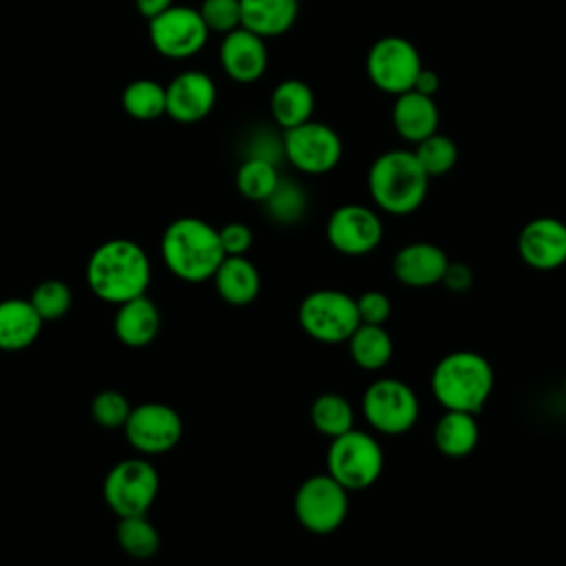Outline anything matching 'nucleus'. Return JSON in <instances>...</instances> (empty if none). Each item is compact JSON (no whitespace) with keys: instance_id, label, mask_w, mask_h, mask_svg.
Returning a JSON list of instances; mask_svg holds the SVG:
<instances>
[{"instance_id":"1","label":"nucleus","mask_w":566,"mask_h":566,"mask_svg":"<svg viewBox=\"0 0 566 566\" xmlns=\"http://www.w3.org/2000/svg\"><path fill=\"white\" fill-rule=\"evenodd\" d=\"M86 283L99 301L119 305L146 294L150 259L146 250L130 239H108L91 252Z\"/></svg>"},{"instance_id":"2","label":"nucleus","mask_w":566,"mask_h":566,"mask_svg":"<svg viewBox=\"0 0 566 566\" xmlns=\"http://www.w3.org/2000/svg\"><path fill=\"white\" fill-rule=\"evenodd\" d=\"M164 265L181 281L201 283L212 279L226 252L219 241V230L197 217H179L161 234Z\"/></svg>"},{"instance_id":"3","label":"nucleus","mask_w":566,"mask_h":566,"mask_svg":"<svg viewBox=\"0 0 566 566\" xmlns=\"http://www.w3.org/2000/svg\"><path fill=\"white\" fill-rule=\"evenodd\" d=\"M367 188L376 208L387 214L405 217L422 206L429 190V175L413 150L394 148L371 161Z\"/></svg>"},{"instance_id":"4","label":"nucleus","mask_w":566,"mask_h":566,"mask_svg":"<svg viewBox=\"0 0 566 566\" xmlns=\"http://www.w3.org/2000/svg\"><path fill=\"white\" fill-rule=\"evenodd\" d=\"M491 363L469 349L444 354L431 371V391L442 409L478 413L493 391Z\"/></svg>"},{"instance_id":"5","label":"nucleus","mask_w":566,"mask_h":566,"mask_svg":"<svg viewBox=\"0 0 566 566\" xmlns=\"http://www.w3.org/2000/svg\"><path fill=\"white\" fill-rule=\"evenodd\" d=\"M385 467V451L380 442L356 427L332 438L327 447V473L347 491L371 486Z\"/></svg>"},{"instance_id":"6","label":"nucleus","mask_w":566,"mask_h":566,"mask_svg":"<svg viewBox=\"0 0 566 566\" xmlns=\"http://www.w3.org/2000/svg\"><path fill=\"white\" fill-rule=\"evenodd\" d=\"M358 323L356 298L340 290H314L298 305L301 329L325 345L347 343Z\"/></svg>"},{"instance_id":"7","label":"nucleus","mask_w":566,"mask_h":566,"mask_svg":"<svg viewBox=\"0 0 566 566\" xmlns=\"http://www.w3.org/2000/svg\"><path fill=\"white\" fill-rule=\"evenodd\" d=\"M349 513V491L329 473H316L301 482L294 495L298 524L314 535L334 533Z\"/></svg>"},{"instance_id":"8","label":"nucleus","mask_w":566,"mask_h":566,"mask_svg":"<svg viewBox=\"0 0 566 566\" xmlns=\"http://www.w3.org/2000/svg\"><path fill=\"white\" fill-rule=\"evenodd\" d=\"M102 493L104 502L117 517L146 515L159 493V473L148 460H119L106 473Z\"/></svg>"},{"instance_id":"9","label":"nucleus","mask_w":566,"mask_h":566,"mask_svg":"<svg viewBox=\"0 0 566 566\" xmlns=\"http://www.w3.org/2000/svg\"><path fill=\"white\" fill-rule=\"evenodd\" d=\"M367 424L385 436L407 433L420 416L416 391L398 378H378L363 394Z\"/></svg>"},{"instance_id":"10","label":"nucleus","mask_w":566,"mask_h":566,"mask_svg":"<svg viewBox=\"0 0 566 566\" xmlns=\"http://www.w3.org/2000/svg\"><path fill=\"white\" fill-rule=\"evenodd\" d=\"M283 157L305 175H325L338 166L343 142L332 126L307 119L283 130Z\"/></svg>"},{"instance_id":"11","label":"nucleus","mask_w":566,"mask_h":566,"mask_svg":"<svg viewBox=\"0 0 566 566\" xmlns=\"http://www.w3.org/2000/svg\"><path fill=\"white\" fill-rule=\"evenodd\" d=\"M208 27L199 9L186 4H170L166 11L148 20V38L153 49L170 60H186L197 55L208 42Z\"/></svg>"},{"instance_id":"12","label":"nucleus","mask_w":566,"mask_h":566,"mask_svg":"<svg viewBox=\"0 0 566 566\" xmlns=\"http://www.w3.org/2000/svg\"><path fill=\"white\" fill-rule=\"evenodd\" d=\"M367 75L376 88L389 95L411 91L416 75L422 69L416 44L400 35H385L376 40L367 53Z\"/></svg>"},{"instance_id":"13","label":"nucleus","mask_w":566,"mask_h":566,"mask_svg":"<svg viewBox=\"0 0 566 566\" xmlns=\"http://www.w3.org/2000/svg\"><path fill=\"white\" fill-rule=\"evenodd\" d=\"M122 429L133 449L144 455H157L177 447L184 433V422L172 407L164 402H144L130 409Z\"/></svg>"},{"instance_id":"14","label":"nucleus","mask_w":566,"mask_h":566,"mask_svg":"<svg viewBox=\"0 0 566 566\" xmlns=\"http://www.w3.org/2000/svg\"><path fill=\"white\" fill-rule=\"evenodd\" d=\"M382 219L376 210L360 203L338 206L325 226L329 245L345 256H363L374 252L382 241Z\"/></svg>"},{"instance_id":"15","label":"nucleus","mask_w":566,"mask_h":566,"mask_svg":"<svg viewBox=\"0 0 566 566\" xmlns=\"http://www.w3.org/2000/svg\"><path fill=\"white\" fill-rule=\"evenodd\" d=\"M522 261L539 272L557 270L566 263V223L555 217L531 219L517 237Z\"/></svg>"},{"instance_id":"16","label":"nucleus","mask_w":566,"mask_h":566,"mask_svg":"<svg viewBox=\"0 0 566 566\" xmlns=\"http://www.w3.org/2000/svg\"><path fill=\"white\" fill-rule=\"evenodd\" d=\"M217 86L203 71H184L166 86V115L179 124H195L210 115Z\"/></svg>"},{"instance_id":"17","label":"nucleus","mask_w":566,"mask_h":566,"mask_svg":"<svg viewBox=\"0 0 566 566\" xmlns=\"http://www.w3.org/2000/svg\"><path fill=\"white\" fill-rule=\"evenodd\" d=\"M219 62L226 75L234 82H256L268 69L265 38L245 27H237L223 35L219 46Z\"/></svg>"},{"instance_id":"18","label":"nucleus","mask_w":566,"mask_h":566,"mask_svg":"<svg viewBox=\"0 0 566 566\" xmlns=\"http://www.w3.org/2000/svg\"><path fill=\"white\" fill-rule=\"evenodd\" d=\"M449 265L447 252L429 241H413L402 245L394 261V276L407 287H431L442 281L444 270Z\"/></svg>"},{"instance_id":"19","label":"nucleus","mask_w":566,"mask_h":566,"mask_svg":"<svg viewBox=\"0 0 566 566\" xmlns=\"http://www.w3.org/2000/svg\"><path fill=\"white\" fill-rule=\"evenodd\" d=\"M391 124L402 139L418 144L438 130L440 113L431 95H422L411 88L396 95L391 106Z\"/></svg>"},{"instance_id":"20","label":"nucleus","mask_w":566,"mask_h":566,"mask_svg":"<svg viewBox=\"0 0 566 566\" xmlns=\"http://www.w3.org/2000/svg\"><path fill=\"white\" fill-rule=\"evenodd\" d=\"M115 336L128 347H144L153 343L161 327L159 307L146 296H135L117 305L115 314Z\"/></svg>"},{"instance_id":"21","label":"nucleus","mask_w":566,"mask_h":566,"mask_svg":"<svg viewBox=\"0 0 566 566\" xmlns=\"http://www.w3.org/2000/svg\"><path fill=\"white\" fill-rule=\"evenodd\" d=\"M217 294L230 305H250L261 290V274L245 254H226L212 274Z\"/></svg>"},{"instance_id":"22","label":"nucleus","mask_w":566,"mask_h":566,"mask_svg":"<svg viewBox=\"0 0 566 566\" xmlns=\"http://www.w3.org/2000/svg\"><path fill=\"white\" fill-rule=\"evenodd\" d=\"M42 318L29 298L0 301V349L20 352L27 349L42 329Z\"/></svg>"},{"instance_id":"23","label":"nucleus","mask_w":566,"mask_h":566,"mask_svg":"<svg viewBox=\"0 0 566 566\" xmlns=\"http://www.w3.org/2000/svg\"><path fill=\"white\" fill-rule=\"evenodd\" d=\"M241 27L261 38H276L292 29L298 15V0H239Z\"/></svg>"},{"instance_id":"24","label":"nucleus","mask_w":566,"mask_h":566,"mask_svg":"<svg viewBox=\"0 0 566 566\" xmlns=\"http://www.w3.org/2000/svg\"><path fill=\"white\" fill-rule=\"evenodd\" d=\"M480 440L475 413L460 409H444L433 427V444L444 458L469 455Z\"/></svg>"},{"instance_id":"25","label":"nucleus","mask_w":566,"mask_h":566,"mask_svg":"<svg viewBox=\"0 0 566 566\" xmlns=\"http://www.w3.org/2000/svg\"><path fill=\"white\" fill-rule=\"evenodd\" d=\"M314 104V91L303 80H283L270 95V113L283 130L312 119Z\"/></svg>"},{"instance_id":"26","label":"nucleus","mask_w":566,"mask_h":566,"mask_svg":"<svg viewBox=\"0 0 566 566\" xmlns=\"http://www.w3.org/2000/svg\"><path fill=\"white\" fill-rule=\"evenodd\" d=\"M352 360L367 371L382 369L394 354V340L385 325L358 323V327L347 338Z\"/></svg>"},{"instance_id":"27","label":"nucleus","mask_w":566,"mask_h":566,"mask_svg":"<svg viewBox=\"0 0 566 566\" xmlns=\"http://www.w3.org/2000/svg\"><path fill=\"white\" fill-rule=\"evenodd\" d=\"M310 420L318 433H323L332 440V438L349 431L354 427L356 416H354L352 402L345 396H340L336 391H325L314 398V402L310 407Z\"/></svg>"},{"instance_id":"28","label":"nucleus","mask_w":566,"mask_h":566,"mask_svg":"<svg viewBox=\"0 0 566 566\" xmlns=\"http://www.w3.org/2000/svg\"><path fill=\"white\" fill-rule=\"evenodd\" d=\"M122 106L133 119H157L166 115V86L148 77L135 80L124 88Z\"/></svg>"},{"instance_id":"29","label":"nucleus","mask_w":566,"mask_h":566,"mask_svg":"<svg viewBox=\"0 0 566 566\" xmlns=\"http://www.w3.org/2000/svg\"><path fill=\"white\" fill-rule=\"evenodd\" d=\"M281 181L279 168L274 161L263 157H248L237 170V188L250 201H265L276 184Z\"/></svg>"},{"instance_id":"30","label":"nucleus","mask_w":566,"mask_h":566,"mask_svg":"<svg viewBox=\"0 0 566 566\" xmlns=\"http://www.w3.org/2000/svg\"><path fill=\"white\" fill-rule=\"evenodd\" d=\"M117 544L126 555L135 559H148L159 551L161 539L146 515H126L117 522Z\"/></svg>"},{"instance_id":"31","label":"nucleus","mask_w":566,"mask_h":566,"mask_svg":"<svg viewBox=\"0 0 566 566\" xmlns=\"http://www.w3.org/2000/svg\"><path fill=\"white\" fill-rule=\"evenodd\" d=\"M413 155L420 161V166L424 168V172L429 175V179H433V177L447 175L455 166L458 146L451 137L436 130L416 144Z\"/></svg>"},{"instance_id":"32","label":"nucleus","mask_w":566,"mask_h":566,"mask_svg":"<svg viewBox=\"0 0 566 566\" xmlns=\"http://www.w3.org/2000/svg\"><path fill=\"white\" fill-rule=\"evenodd\" d=\"M270 219L279 223H296L305 210H307V195L305 190L290 179H283L276 184L272 195L263 201Z\"/></svg>"},{"instance_id":"33","label":"nucleus","mask_w":566,"mask_h":566,"mask_svg":"<svg viewBox=\"0 0 566 566\" xmlns=\"http://www.w3.org/2000/svg\"><path fill=\"white\" fill-rule=\"evenodd\" d=\"M31 305L35 307V312L40 314V318L44 323L49 321H57L62 318L73 303V292L71 287L60 281V279H46L42 281L33 292H31Z\"/></svg>"},{"instance_id":"34","label":"nucleus","mask_w":566,"mask_h":566,"mask_svg":"<svg viewBox=\"0 0 566 566\" xmlns=\"http://www.w3.org/2000/svg\"><path fill=\"white\" fill-rule=\"evenodd\" d=\"M130 409L133 407H130L128 398L115 389L99 391L91 402L93 420L104 429H122L126 424Z\"/></svg>"},{"instance_id":"35","label":"nucleus","mask_w":566,"mask_h":566,"mask_svg":"<svg viewBox=\"0 0 566 566\" xmlns=\"http://www.w3.org/2000/svg\"><path fill=\"white\" fill-rule=\"evenodd\" d=\"M199 15L203 18L208 31L230 33L241 27V7L239 0H203L199 7Z\"/></svg>"},{"instance_id":"36","label":"nucleus","mask_w":566,"mask_h":566,"mask_svg":"<svg viewBox=\"0 0 566 566\" xmlns=\"http://www.w3.org/2000/svg\"><path fill=\"white\" fill-rule=\"evenodd\" d=\"M356 310H358L360 323L385 325L391 316V301L387 294L378 290H367L356 298Z\"/></svg>"},{"instance_id":"37","label":"nucleus","mask_w":566,"mask_h":566,"mask_svg":"<svg viewBox=\"0 0 566 566\" xmlns=\"http://www.w3.org/2000/svg\"><path fill=\"white\" fill-rule=\"evenodd\" d=\"M219 241L226 254H245L252 245V230L241 221H230L219 228Z\"/></svg>"},{"instance_id":"38","label":"nucleus","mask_w":566,"mask_h":566,"mask_svg":"<svg viewBox=\"0 0 566 566\" xmlns=\"http://www.w3.org/2000/svg\"><path fill=\"white\" fill-rule=\"evenodd\" d=\"M471 281H473V274H471V270L464 263H451L449 261L440 283H444L453 292H464V290L471 287Z\"/></svg>"},{"instance_id":"39","label":"nucleus","mask_w":566,"mask_h":566,"mask_svg":"<svg viewBox=\"0 0 566 566\" xmlns=\"http://www.w3.org/2000/svg\"><path fill=\"white\" fill-rule=\"evenodd\" d=\"M413 91H418V93H422V95H436V91L440 88V77H438V73L436 71H431V69H420V73L416 75V82H413V86H411Z\"/></svg>"},{"instance_id":"40","label":"nucleus","mask_w":566,"mask_h":566,"mask_svg":"<svg viewBox=\"0 0 566 566\" xmlns=\"http://www.w3.org/2000/svg\"><path fill=\"white\" fill-rule=\"evenodd\" d=\"M170 4H175V0H135V7L137 11L144 15V18H155L157 13L166 11Z\"/></svg>"},{"instance_id":"41","label":"nucleus","mask_w":566,"mask_h":566,"mask_svg":"<svg viewBox=\"0 0 566 566\" xmlns=\"http://www.w3.org/2000/svg\"><path fill=\"white\" fill-rule=\"evenodd\" d=\"M564 396H566V378H564Z\"/></svg>"}]
</instances>
